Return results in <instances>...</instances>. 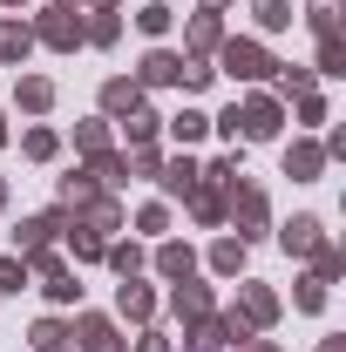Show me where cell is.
Listing matches in <instances>:
<instances>
[{"instance_id":"cell-1","label":"cell","mask_w":346,"mask_h":352,"mask_svg":"<svg viewBox=\"0 0 346 352\" xmlns=\"http://www.w3.org/2000/svg\"><path fill=\"white\" fill-rule=\"evenodd\" d=\"M217 129L231 135V142H238V135H245V142H265V135H278V102H272V95H252L245 109L217 116Z\"/></svg>"},{"instance_id":"cell-2","label":"cell","mask_w":346,"mask_h":352,"mask_svg":"<svg viewBox=\"0 0 346 352\" xmlns=\"http://www.w3.org/2000/svg\"><path fill=\"white\" fill-rule=\"evenodd\" d=\"M272 318H278V298H272L265 285H245V292H238V311H231V332L245 339V325H272Z\"/></svg>"},{"instance_id":"cell-3","label":"cell","mask_w":346,"mask_h":352,"mask_svg":"<svg viewBox=\"0 0 346 352\" xmlns=\"http://www.w3.org/2000/svg\"><path fill=\"white\" fill-rule=\"evenodd\" d=\"M224 210L238 217V237L258 230V223H265V190H258V183H231V204H224Z\"/></svg>"},{"instance_id":"cell-4","label":"cell","mask_w":346,"mask_h":352,"mask_svg":"<svg viewBox=\"0 0 346 352\" xmlns=\"http://www.w3.org/2000/svg\"><path fill=\"white\" fill-rule=\"evenodd\" d=\"M224 68H231L238 82H258L265 68H272V54H265L258 41H224Z\"/></svg>"},{"instance_id":"cell-5","label":"cell","mask_w":346,"mask_h":352,"mask_svg":"<svg viewBox=\"0 0 346 352\" xmlns=\"http://www.w3.org/2000/svg\"><path fill=\"white\" fill-rule=\"evenodd\" d=\"M54 230H61V210H48V217H28L21 230H14V244H21L28 258H41L48 244H54Z\"/></svg>"},{"instance_id":"cell-6","label":"cell","mask_w":346,"mask_h":352,"mask_svg":"<svg viewBox=\"0 0 346 352\" xmlns=\"http://www.w3.org/2000/svg\"><path fill=\"white\" fill-rule=\"evenodd\" d=\"M278 237H285V251H299V258H319V251H326V230H319V217H292Z\"/></svg>"},{"instance_id":"cell-7","label":"cell","mask_w":346,"mask_h":352,"mask_svg":"<svg viewBox=\"0 0 346 352\" xmlns=\"http://www.w3.org/2000/svg\"><path fill=\"white\" fill-rule=\"evenodd\" d=\"M41 41L48 47H75V41H82V21H75L68 7H48V14H41Z\"/></svg>"},{"instance_id":"cell-8","label":"cell","mask_w":346,"mask_h":352,"mask_svg":"<svg viewBox=\"0 0 346 352\" xmlns=\"http://www.w3.org/2000/svg\"><path fill=\"white\" fill-rule=\"evenodd\" d=\"M75 339H82V352H130V346H123V332H116L109 318H82Z\"/></svg>"},{"instance_id":"cell-9","label":"cell","mask_w":346,"mask_h":352,"mask_svg":"<svg viewBox=\"0 0 346 352\" xmlns=\"http://www.w3.org/2000/svg\"><path fill=\"white\" fill-rule=\"evenodd\" d=\"M102 109L109 116H136L143 109V82H102Z\"/></svg>"},{"instance_id":"cell-10","label":"cell","mask_w":346,"mask_h":352,"mask_svg":"<svg viewBox=\"0 0 346 352\" xmlns=\"http://www.w3.org/2000/svg\"><path fill=\"white\" fill-rule=\"evenodd\" d=\"M319 170H326V149H319V142L285 149V176H299V183H305V176H319Z\"/></svg>"},{"instance_id":"cell-11","label":"cell","mask_w":346,"mask_h":352,"mask_svg":"<svg viewBox=\"0 0 346 352\" xmlns=\"http://www.w3.org/2000/svg\"><path fill=\"white\" fill-rule=\"evenodd\" d=\"M116 305H123V318H136V325H143V318L156 311V292H150V285H123V292H116Z\"/></svg>"},{"instance_id":"cell-12","label":"cell","mask_w":346,"mask_h":352,"mask_svg":"<svg viewBox=\"0 0 346 352\" xmlns=\"http://www.w3.org/2000/svg\"><path fill=\"white\" fill-rule=\"evenodd\" d=\"M176 68H183V54H163V47H156V54H143V82H150V88L176 82Z\"/></svg>"},{"instance_id":"cell-13","label":"cell","mask_w":346,"mask_h":352,"mask_svg":"<svg viewBox=\"0 0 346 352\" xmlns=\"http://www.w3.org/2000/svg\"><path fill=\"white\" fill-rule=\"evenodd\" d=\"M211 271L238 278V271H245V237H217V251H211Z\"/></svg>"},{"instance_id":"cell-14","label":"cell","mask_w":346,"mask_h":352,"mask_svg":"<svg viewBox=\"0 0 346 352\" xmlns=\"http://www.w3.org/2000/svg\"><path fill=\"white\" fill-rule=\"evenodd\" d=\"M156 271H163V278H190V271H197L190 244H163V251H156Z\"/></svg>"},{"instance_id":"cell-15","label":"cell","mask_w":346,"mask_h":352,"mask_svg":"<svg viewBox=\"0 0 346 352\" xmlns=\"http://www.w3.org/2000/svg\"><path fill=\"white\" fill-rule=\"evenodd\" d=\"M176 318H204V311H211V292H204V285H176Z\"/></svg>"},{"instance_id":"cell-16","label":"cell","mask_w":346,"mask_h":352,"mask_svg":"<svg viewBox=\"0 0 346 352\" xmlns=\"http://www.w3.org/2000/svg\"><path fill=\"white\" fill-rule=\"evenodd\" d=\"M197 163H190V156H183V163H170V170H163V190H170V197H190V190H197Z\"/></svg>"},{"instance_id":"cell-17","label":"cell","mask_w":346,"mask_h":352,"mask_svg":"<svg viewBox=\"0 0 346 352\" xmlns=\"http://www.w3.org/2000/svg\"><path fill=\"white\" fill-rule=\"evenodd\" d=\"M48 102H54V82H48V75H28V82H21V109H34V116H41Z\"/></svg>"},{"instance_id":"cell-18","label":"cell","mask_w":346,"mask_h":352,"mask_svg":"<svg viewBox=\"0 0 346 352\" xmlns=\"http://www.w3.org/2000/svg\"><path fill=\"white\" fill-rule=\"evenodd\" d=\"M68 339H75V332H68L61 318H41V325H34V346H41V352H61Z\"/></svg>"},{"instance_id":"cell-19","label":"cell","mask_w":346,"mask_h":352,"mask_svg":"<svg viewBox=\"0 0 346 352\" xmlns=\"http://www.w3.org/2000/svg\"><path fill=\"white\" fill-rule=\"evenodd\" d=\"M312 34H340V0H312Z\"/></svg>"},{"instance_id":"cell-20","label":"cell","mask_w":346,"mask_h":352,"mask_svg":"<svg viewBox=\"0 0 346 352\" xmlns=\"http://www.w3.org/2000/svg\"><path fill=\"white\" fill-rule=\"evenodd\" d=\"M204 129H211V116H197V109H183V116L170 122V135H176V142H197Z\"/></svg>"},{"instance_id":"cell-21","label":"cell","mask_w":346,"mask_h":352,"mask_svg":"<svg viewBox=\"0 0 346 352\" xmlns=\"http://www.w3.org/2000/svg\"><path fill=\"white\" fill-rule=\"evenodd\" d=\"M346 68V47H340V34H326L319 41V75H340Z\"/></svg>"},{"instance_id":"cell-22","label":"cell","mask_w":346,"mask_h":352,"mask_svg":"<svg viewBox=\"0 0 346 352\" xmlns=\"http://www.w3.org/2000/svg\"><path fill=\"white\" fill-rule=\"evenodd\" d=\"M190 47H197V54L217 47V14H197V21H190Z\"/></svg>"},{"instance_id":"cell-23","label":"cell","mask_w":346,"mask_h":352,"mask_svg":"<svg viewBox=\"0 0 346 352\" xmlns=\"http://www.w3.org/2000/svg\"><path fill=\"white\" fill-rule=\"evenodd\" d=\"M278 95H312V68H278Z\"/></svg>"},{"instance_id":"cell-24","label":"cell","mask_w":346,"mask_h":352,"mask_svg":"<svg viewBox=\"0 0 346 352\" xmlns=\"http://www.w3.org/2000/svg\"><path fill=\"white\" fill-rule=\"evenodd\" d=\"M258 28H292V7L285 0H258Z\"/></svg>"},{"instance_id":"cell-25","label":"cell","mask_w":346,"mask_h":352,"mask_svg":"<svg viewBox=\"0 0 346 352\" xmlns=\"http://www.w3.org/2000/svg\"><path fill=\"white\" fill-rule=\"evenodd\" d=\"M109 264H116L123 278H136V271H143V251H136V244H116V251H109Z\"/></svg>"},{"instance_id":"cell-26","label":"cell","mask_w":346,"mask_h":352,"mask_svg":"<svg viewBox=\"0 0 346 352\" xmlns=\"http://www.w3.org/2000/svg\"><path fill=\"white\" fill-rule=\"evenodd\" d=\"M136 28H143V34H163V28H170V7H163V0H156V7H143V14H136Z\"/></svg>"},{"instance_id":"cell-27","label":"cell","mask_w":346,"mask_h":352,"mask_svg":"<svg viewBox=\"0 0 346 352\" xmlns=\"http://www.w3.org/2000/svg\"><path fill=\"white\" fill-rule=\"evenodd\" d=\"M28 285V264L21 258H0V292H21Z\"/></svg>"},{"instance_id":"cell-28","label":"cell","mask_w":346,"mask_h":352,"mask_svg":"<svg viewBox=\"0 0 346 352\" xmlns=\"http://www.w3.org/2000/svg\"><path fill=\"white\" fill-rule=\"evenodd\" d=\"M299 305H305V311L326 305V278H299Z\"/></svg>"},{"instance_id":"cell-29","label":"cell","mask_w":346,"mask_h":352,"mask_svg":"<svg viewBox=\"0 0 346 352\" xmlns=\"http://www.w3.org/2000/svg\"><path fill=\"white\" fill-rule=\"evenodd\" d=\"M75 142H82L88 156H102V149H109V129H102V122H82V135H75Z\"/></svg>"},{"instance_id":"cell-30","label":"cell","mask_w":346,"mask_h":352,"mask_svg":"<svg viewBox=\"0 0 346 352\" xmlns=\"http://www.w3.org/2000/svg\"><path fill=\"white\" fill-rule=\"evenodd\" d=\"M21 149H28L34 163H48V156H54V135H48V129H28V142H21Z\"/></svg>"},{"instance_id":"cell-31","label":"cell","mask_w":346,"mask_h":352,"mask_svg":"<svg viewBox=\"0 0 346 352\" xmlns=\"http://www.w3.org/2000/svg\"><path fill=\"white\" fill-rule=\"evenodd\" d=\"M68 244H75V258H102V230H75Z\"/></svg>"},{"instance_id":"cell-32","label":"cell","mask_w":346,"mask_h":352,"mask_svg":"<svg viewBox=\"0 0 346 352\" xmlns=\"http://www.w3.org/2000/svg\"><path fill=\"white\" fill-rule=\"evenodd\" d=\"M82 34H88V41H102V47H109V41H116V14H102V21H95V28H82Z\"/></svg>"},{"instance_id":"cell-33","label":"cell","mask_w":346,"mask_h":352,"mask_svg":"<svg viewBox=\"0 0 346 352\" xmlns=\"http://www.w3.org/2000/svg\"><path fill=\"white\" fill-rule=\"evenodd\" d=\"M245 352H278V346H272V339H245Z\"/></svg>"},{"instance_id":"cell-34","label":"cell","mask_w":346,"mask_h":352,"mask_svg":"<svg viewBox=\"0 0 346 352\" xmlns=\"http://www.w3.org/2000/svg\"><path fill=\"white\" fill-rule=\"evenodd\" d=\"M319 352H346V339H326V346H319Z\"/></svg>"},{"instance_id":"cell-35","label":"cell","mask_w":346,"mask_h":352,"mask_svg":"<svg viewBox=\"0 0 346 352\" xmlns=\"http://www.w3.org/2000/svg\"><path fill=\"white\" fill-rule=\"evenodd\" d=\"M95 7H116V0H95Z\"/></svg>"},{"instance_id":"cell-36","label":"cell","mask_w":346,"mask_h":352,"mask_svg":"<svg viewBox=\"0 0 346 352\" xmlns=\"http://www.w3.org/2000/svg\"><path fill=\"white\" fill-rule=\"evenodd\" d=\"M204 7H224V0H204Z\"/></svg>"},{"instance_id":"cell-37","label":"cell","mask_w":346,"mask_h":352,"mask_svg":"<svg viewBox=\"0 0 346 352\" xmlns=\"http://www.w3.org/2000/svg\"><path fill=\"white\" fill-rule=\"evenodd\" d=\"M0 142H7V122H0Z\"/></svg>"},{"instance_id":"cell-38","label":"cell","mask_w":346,"mask_h":352,"mask_svg":"<svg viewBox=\"0 0 346 352\" xmlns=\"http://www.w3.org/2000/svg\"><path fill=\"white\" fill-rule=\"evenodd\" d=\"M0 204H7V190H0Z\"/></svg>"},{"instance_id":"cell-39","label":"cell","mask_w":346,"mask_h":352,"mask_svg":"<svg viewBox=\"0 0 346 352\" xmlns=\"http://www.w3.org/2000/svg\"><path fill=\"white\" fill-rule=\"evenodd\" d=\"M7 7H21V0H7Z\"/></svg>"}]
</instances>
